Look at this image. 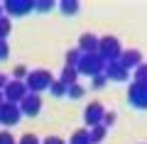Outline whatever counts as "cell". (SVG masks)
Instances as JSON below:
<instances>
[{"label": "cell", "mask_w": 147, "mask_h": 144, "mask_svg": "<svg viewBox=\"0 0 147 144\" xmlns=\"http://www.w3.org/2000/svg\"><path fill=\"white\" fill-rule=\"evenodd\" d=\"M17 144H42V142H39L34 134H22V137L17 139Z\"/></svg>", "instance_id": "25"}, {"label": "cell", "mask_w": 147, "mask_h": 144, "mask_svg": "<svg viewBox=\"0 0 147 144\" xmlns=\"http://www.w3.org/2000/svg\"><path fill=\"white\" fill-rule=\"evenodd\" d=\"M105 134H108V129H105L103 125H96V127L88 129V139H91V144H100V142L105 139Z\"/></svg>", "instance_id": "14"}, {"label": "cell", "mask_w": 147, "mask_h": 144, "mask_svg": "<svg viewBox=\"0 0 147 144\" xmlns=\"http://www.w3.org/2000/svg\"><path fill=\"white\" fill-rule=\"evenodd\" d=\"M76 78H79V71H76V68H74V66H64V71H61V76H59V81L69 88V86H74V83H76Z\"/></svg>", "instance_id": "13"}, {"label": "cell", "mask_w": 147, "mask_h": 144, "mask_svg": "<svg viewBox=\"0 0 147 144\" xmlns=\"http://www.w3.org/2000/svg\"><path fill=\"white\" fill-rule=\"evenodd\" d=\"M132 76H135V83H147V64L142 61L140 66L132 71Z\"/></svg>", "instance_id": "18"}, {"label": "cell", "mask_w": 147, "mask_h": 144, "mask_svg": "<svg viewBox=\"0 0 147 144\" xmlns=\"http://www.w3.org/2000/svg\"><path fill=\"white\" fill-rule=\"evenodd\" d=\"M69 144H91L88 129H76V132L71 134V139H69Z\"/></svg>", "instance_id": "15"}, {"label": "cell", "mask_w": 147, "mask_h": 144, "mask_svg": "<svg viewBox=\"0 0 147 144\" xmlns=\"http://www.w3.org/2000/svg\"><path fill=\"white\" fill-rule=\"evenodd\" d=\"M105 81H108V78H105L103 73H98V76H93V86H96V88H103V86H105Z\"/></svg>", "instance_id": "28"}, {"label": "cell", "mask_w": 147, "mask_h": 144, "mask_svg": "<svg viewBox=\"0 0 147 144\" xmlns=\"http://www.w3.org/2000/svg\"><path fill=\"white\" fill-rule=\"evenodd\" d=\"M0 144H17V139L12 137V132H7V129H0Z\"/></svg>", "instance_id": "24"}, {"label": "cell", "mask_w": 147, "mask_h": 144, "mask_svg": "<svg viewBox=\"0 0 147 144\" xmlns=\"http://www.w3.org/2000/svg\"><path fill=\"white\" fill-rule=\"evenodd\" d=\"M49 88H52V95H57V98H61V95H66V86H64V83L59 81V78H54V83H52Z\"/></svg>", "instance_id": "20"}, {"label": "cell", "mask_w": 147, "mask_h": 144, "mask_svg": "<svg viewBox=\"0 0 147 144\" xmlns=\"http://www.w3.org/2000/svg\"><path fill=\"white\" fill-rule=\"evenodd\" d=\"M7 54H10V46H7V39H0V61H5Z\"/></svg>", "instance_id": "26"}, {"label": "cell", "mask_w": 147, "mask_h": 144, "mask_svg": "<svg viewBox=\"0 0 147 144\" xmlns=\"http://www.w3.org/2000/svg\"><path fill=\"white\" fill-rule=\"evenodd\" d=\"M84 93H86V88H84V86H79V83H74V86H69V88H66V95H69V98H74V100L84 98Z\"/></svg>", "instance_id": "17"}, {"label": "cell", "mask_w": 147, "mask_h": 144, "mask_svg": "<svg viewBox=\"0 0 147 144\" xmlns=\"http://www.w3.org/2000/svg\"><path fill=\"white\" fill-rule=\"evenodd\" d=\"M3 103H5V98H3V93H0V105H3Z\"/></svg>", "instance_id": "31"}, {"label": "cell", "mask_w": 147, "mask_h": 144, "mask_svg": "<svg viewBox=\"0 0 147 144\" xmlns=\"http://www.w3.org/2000/svg\"><path fill=\"white\" fill-rule=\"evenodd\" d=\"M79 59H81V52H79V49H69V52H66V66H74V68H76Z\"/></svg>", "instance_id": "19"}, {"label": "cell", "mask_w": 147, "mask_h": 144, "mask_svg": "<svg viewBox=\"0 0 147 144\" xmlns=\"http://www.w3.org/2000/svg\"><path fill=\"white\" fill-rule=\"evenodd\" d=\"M39 110H42V98H39V95H34V93H27L25 100L20 103V113L27 115V117H37V115H39Z\"/></svg>", "instance_id": "10"}, {"label": "cell", "mask_w": 147, "mask_h": 144, "mask_svg": "<svg viewBox=\"0 0 147 144\" xmlns=\"http://www.w3.org/2000/svg\"><path fill=\"white\" fill-rule=\"evenodd\" d=\"M7 34H10V20L3 15L0 17V39H7Z\"/></svg>", "instance_id": "22"}, {"label": "cell", "mask_w": 147, "mask_h": 144, "mask_svg": "<svg viewBox=\"0 0 147 144\" xmlns=\"http://www.w3.org/2000/svg\"><path fill=\"white\" fill-rule=\"evenodd\" d=\"M115 120H118V117H115V113H105V115H103V122H100V125H103V127H105V129H108V127H110V125L115 122Z\"/></svg>", "instance_id": "27"}, {"label": "cell", "mask_w": 147, "mask_h": 144, "mask_svg": "<svg viewBox=\"0 0 147 144\" xmlns=\"http://www.w3.org/2000/svg\"><path fill=\"white\" fill-rule=\"evenodd\" d=\"M3 10H5V17H22L27 15V12L34 10V0H10V3H5L3 5Z\"/></svg>", "instance_id": "6"}, {"label": "cell", "mask_w": 147, "mask_h": 144, "mask_svg": "<svg viewBox=\"0 0 147 144\" xmlns=\"http://www.w3.org/2000/svg\"><path fill=\"white\" fill-rule=\"evenodd\" d=\"M79 52H81V54H96V52H98V37L91 34V32L81 34V39H79Z\"/></svg>", "instance_id": "12"}, {"label": "cell", "mask_w": 147, "mask_h": 144, "mask_svg": "<svg viewBox=\"0 0 147 144\" xmlns=\"http://www.w3.org/2000/svg\"><path fill=\"white\" fill-rule=\"evenodd\" d=\"M103 68H105V61L100 59L98 52H96V54H81L79 64H76V71L84 73V76H88V78H93V76H98V73H103Z\"/></svg>", "instance_id": "2"}, {"label": "cell", "mask_w": 147, "mask_h": 144, "mask_svg": "<svg viewBox=\"0 0 147 144\" xmlns=\"http://www.w3.org/2000/svg\"><path fill=\"white\" fill-rule=\"evenodd\" d=\"M127 100L132 108L137 110H147V83H132L127 90Z\"/></svg>", "instance_id": "5"}, {"label": "cell", "mask_w": 147, "mask_h": 144, "mask_svg": "<svg viewBox=\"0 0 147 144\" xmlns=\"http://www.w3.org/2000/svg\"><path fill=\"white\" fill-rule=\"evenodd\" d=\"M103 76L108 78V81L123 83V81H127V76H130V71H127V68L123 66L120 61H110V64H105V68H103Z\"/></svg>", "instance_id": "9"}, {"label": "cell", "mask_w": 147, "mask_h": 144, "mask_svg": "<svg viewBox=\"0 0 147 144\" xmlns=\"http://www.w3.org/2000/svg\"><path fill=\"white\" fill-rule=\"evenodd\" d=\"M103 115H105L103 105H100L98 100H93V103H88L86 110H84V122L88 125V127H96V125L103 122Z\"/></svg>", "instance_id": "8"}, {"label": "cell", "mask_w": 147, "mask_h": 144, "mask_svg": "<svg viewBox=\"0 0 147 144\" xmlns=\"http://www.w3.org/2000/svg\"><path fill=\"white\" fill-rule=\"evenodd\" d=\"M59 7L64 10V15H76V12H79V3H76V0H61Z\"/></svg>", "instance_id": "16"}, {"label": "cell", "mask_w": 147, "mask_h": 144, "mask_svg": "<svg viewBox=\"0 0 147 144\" xmlns=\"http://www.w3.org/2000/svg\"><path fill=\"white\" fill-rule=\"evenodd\" d=\"M52 7H54L52 0H34V10L37 12H47V10H52Z\"/></svg>", "instance_id": "23"}, {"label": "cell", "mask_w": 147, "mask_h": 144, "mask_svg": "<svg viewBox=\"0 0 147 144\" xmlns=\"http://www.w3.org/2000/svg\"><path fill=\"white\" fill-rule=\"evenodd\" d=\"M3 12H5V10H3V5H0V17H3Z\"/></svg>", "instance_id": "32"}, {"label": "cell", "mask_w": 147, "mask_h": 144, "mask_svg": "<svg viewBox=\"0 0 147 144\" xmlns=\"http://www.w3.org/2000/svg\"><path fill=\"white\" fill-rule=\"evenodd\" d=\"M118 61H120L127 71H135V68L142 64V54L137 52V49H127V52L120 54V59H118Z\"/></svg>", "instance_id": "11"}, {"label": "cell", "mask_w": 147, "mask_h": 144, "mask_svg": "<svg viewBox=\"0 0 147 144\" xmlns=\"http://www.w3.org/2000/svg\"><path fill=\"white\" fill-rule=\"evenodd\" d=\"M25 95H27V86H25V81H10L5 86V90H3V98H5V103H15V105H20L22 100H25Z\"/></svg>", "instance_id": "4"}, {"label": "cell", "mask_w": 147, "mask_h": 144, "mask_svg": "<svg viewBox=\"0 0 147 144\" xmlns=\"http://www.w3.org/2000/svg\"><path fill=\"white\" fill-rule=\"evenodd\" d=\"M20 117H22L20 105H15V103H3V105H0V125L12 127V125L20 122Z\"/></svg>", "instance_id": "7"}, {"label": "cell", "mask_w": 147, "mask_h": 144, "mask_svg": "<svg viewBox=\"0 0 147 144\" xmlns=\"http://www.w3.org/2000/svg\"><path fill=\"white\" fill-rule=\"evenodd\" d=\"M52 83H54V78H52V73H49L47 68H34V71H30L27 78H25L27 93H34V95H39L42 90H47Z\"/></svg>", "instance_id": "1"}, {"label": "cell", "mask_w": 147, "mask_h": 144, "mask_svg": "<svg viewBox=\"0 0 147 144\" xmlns=\"http://www.w3.org/2000/svg\"><path fill=\"white\" fill-rule=\"evenodd\" d=\"M7 83H10V78H7L5 73H0V93L5 90V86H7Z\"/></svg>", "instance_id": "30"}, {"label": "cell", "mask_w": 147, "mask_h": 144, "mask_svg": "<svg viewBox=\"0 0 147 144\" xmlns=\"http://www.w3.org/2000/svg\"><path fill=\"white\" fill-rule=\"evenodd\" d=\"M27 73H30V68H27L25 64H17V66L12 68V76H15V81H25Z\"/></svg>", "instance_id": "21"}, {"label": "cell", "mask_w": 147, "mask_h": 144, "mask_svg": "<svg viewBox=\"0 0 147 144\" xmlns=\"http://www.w3.org/2000/svg\"><path fill=\"white\" fill-rule=\"evenodd\" d=\"M42 144H66V142H64L61 137H47V139H44Z\"/></svg>", "instance_id": "29"}, {"label": "cell", "mask_w": 147, "mask_h": 144, "mask_svg": "<svg viewBox=\"0 0 147 144\" xmlns=\"http://www.w3.org/2000/svg\"><path fill=\"white\" fill-rule=\"evenodd\" d=\"M98 54H100V59H103L105 64H110V61H118L120 59V54H123V46H120V42H118V37H100L98 39Z\"/></svg>", "instance_id": "3"}]
</instances>
